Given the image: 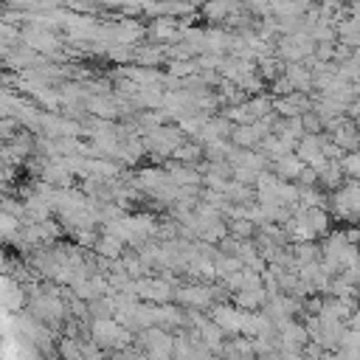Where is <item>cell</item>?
<instances>
[{
	"label": "cell",
	"instance_id": "6da1fadb",
	"mask_svg": "<svg viewBox=\"0 0 360 360\" xmlns=\"http://www.w3.org/2000/svg\"><path fill=\"white\" fill-rule=\"evenodd\" d=\"M90 332H93L96 346H104V349H112V352H121L129 343V332L115 318H96Z\"/></svg>",
	"mask_w": 360,
	"mask_h": 360
},
{
	"label": "cell",
	"instance_id": "7a4b0ae2",
	"mask_svg": "<svg viewBox=\"0 0 360 360\" xmlns=\"http://www.w3.org/2000/svg\"><path fill=\"white\" fill-rule=\"evenodd\" d=\"M174 298L186 307H208L211 301V290L208 287H177Z\"/></svg>",
	"mask_w": 360,
	"mask_h": 360
},
{
	"label": "cell",
	"instance_id": "3957f363",
	"mask_svg": "<svg viewBox=\"0 0 360 360\" xmlns=\"http://www.w3.org/2000/svg\"><path fill=\"white\" fill-rule=\"evenodd\" d=\"M340 180H343V172L338 166V160H326L321 169H318V186L329 188V191H338L340 188Z\"/></svg>",
	"mask_w": 360,
	"mask_h": 360
},
{
	"label": "cell",
	"instance_id": "277c9868",
	"mask_svg": "<svg viewBox=\"0 0 360 360\" xmlns=\"http://www.w3.org/2000/svg\"><path fill=\"white\" fill-rule=\"evenodd\" d=\"M301 169H304V163L295 158V152H290V155H284V158L276 160V177L278 180H298Z\"/></svg>",
	"mask_w": 360,
	"mask_h": 360
},
{
	"label": "cell",
	"instance_id": "5b68a950",
	"mask_svg": "<svg viewBox=\"0 0 360 360\" xmlns=\"http://www.w3.org/2000/svg\"><path fill=\"white\" fill-rule=\"evenodd\" d=\"M338 166H340L343 177H352L354 183L360 180V152H346V155L338 160Z\"/></svg>",
	"mask_w": 360,
	"mask_h": 360
},
{
	"label": "cell",
	"instance_id": "8992f818",
	"mask_svg": "<svg viewBox=\"0 0 360 360\" xmlns=\"http://www.w3.org/2000/svg\"><path fill=\"white\" fill-rule=\"evenodd\" d=\"M121 245H124V242H118V239H112V236H101V239L96 242L98 253L107 256V259H118V256H121Z\"/></svg>",
	"mask_w": 360,
	"mask_h": 360
},
{
	"label": "cell",
	"instance_id": "52a82bcc",
	"mask_svg": "<svg viewBox=\"0 0 360 360\" xmlns=\"http://www.w3.org/2000/svg\"><path fill=\"white\" fill-rule=\"evenodd\" d=\"M14 231H17V219L8 217L6 211H0V236H8V233H14Z\"/></svg>",
	"mask_w": 360,
	"mask_h": 360
}]
</instances>
